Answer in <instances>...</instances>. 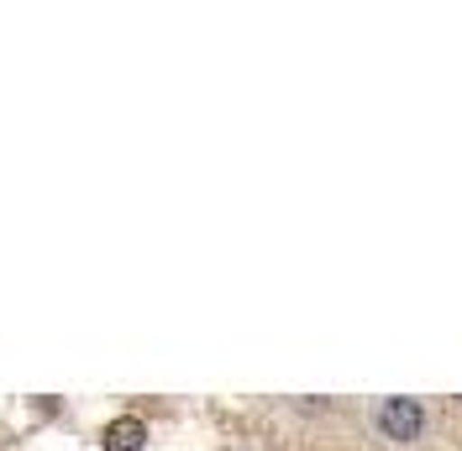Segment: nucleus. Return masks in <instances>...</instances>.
<instances>
[{"instance_id":"obj_1","label":"nucleus","mask_w":462,"mask_h":451,"mask_svg":"<svg viewBox=\"0 0 462 451\" xmlns=\"http://www.w3.org/2000/svg\"><path fill=\"white\" fill-rule=\"evenodd\" d=\"M378 430H383L389 441H415V436L426 430V410H420V399H383V410H378Z\"/></svg>"},{"instance_id":"obj_2","label":"nucleus","mask_w":462,"mask_h":451,"mask_svg":"<svg viewBox=\"0 0 462 451\" xmlns=\"http://www.w3.org/2000/svg\"><path fill=\"white\" fill-rule=\"evenodd\" d=\"M143 441H147L143 420H111V430H106V451H143Z\"/></svg>"}]
</instances>
